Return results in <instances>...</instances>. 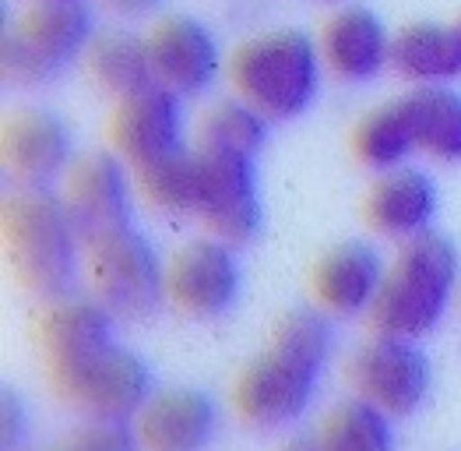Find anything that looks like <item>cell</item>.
Wrapping results in <instances>:
<instances>
[{"mask_svg":"<svg viewBox=\"0 0 461 451\" xmlns=\"http://www.w3.org/2000/svg\"><path fill=\"white\" fill-rule=\"evenodd\" d=\"M335 353V325L321 307L289 310L271 342L240 371L232 410L254 430H282L296 423L317 399L321 377Z\"/></svg>","mask_w":461,"mask_h":451,"instance_id":"cell-1","label":"cell"},{"mask_svg":"<svg viewBox=\"0 0 461 451\" xmlns=\"http://www.w3.org/2000/svg\"><path fill=\"white\" fill-rule=\"evenodd\" d=\"M4 247L22 286L46 303L75 297L85 268V240L64 194L18 188L4 205Z\"/></svg>","mask_w":461,"mask_h":451,"instance_id":"cell-2","label":"cell"},{"mask_svg":"<svg viewBox=\"0 0 461 451\" xmlns=\"http://www.w3.org/2000/svg\"><path fill=\"white\" fill-rule=\"evenodd\" d=\"M458 290V247L444 233L426 229L420 236L405 240L398 258L387 264L381 293L366 314L370 328L398 338L429 336L447 318Z\"/></svg>","mask_w":461,"mask_h":451,"instance_id":"cell-3","label":"cell"},{"mask_svg":"<svg viewBox=\"0 0 461 451\" xmlns=\"http://www.w3.org/2000/svg\"><path fill=\"white\" fill-rule=\"evenodd\" d=\"M321 46L300 29H275L236 46L230 81L268 120H296L321 92Z\"/></svg>","mask_w":461,"mask_h":451,"instance_id":"cell-4","label":"cell"},{"mask_svg":"<svg viewBox=\"0 0 461 451\" xmlns=\"http://www.w3.org/2000/svg\"><path fill=\"white\" fill-rule=\"evenodd\" d=\"M92 42L95 22L85 0H32L4 29V78L14 85H46L81 60Z\"/></svg>","mask_w":461,"mask_h":451,"instance_id":"cell-5","label":"cell"},{"mask_svg":"<svg viewBox=\"0 0 461 451\" xmlns=\"http://www.w3.org/2000/svg\"><path fill=\"white\" fill-rule=\"evenodd\" d=\"M92 297L116 314V321H145L162 307L166 264L138 226H123L85 247Z\"/></svg>","mask_w":461,"mask_h":451,"instance_id":"cell-6","label":"cell"},{"mask_svg":"<svg viewBox=\"0 0 461 451\" xmlns=\"http://www.w3.org/2000/svg\"><path fill=\"white\" fill-rule=\"evenodd\" d=\"M197 152V205L194 219L232 247L250 244L261 226V188H258V155H243L212 145H194Z\"/></svg>","mask_w":461,"mask_h":451,"instance_id":"cell-7","label":"cell"},{"mask_svg":"<svg viewBox=\"0 0 461 451\" xmlns=\"http://www.w3.org/2000/svg\"><path fill=\"white\" fill-rule=\"evenodd\" d=\"M348 377L359 399L374 402L377 410H384L391 419H405L423 410L433 388V364L423 353L420 338H398L381 336L366 345L356 349L352 364H348Z\"/></svg>","mask_w":461,"mask_h":451,"instance_id":"cell-8","label":"cell"},{"mask_svg":"<svg viewBox=\"0 0 461 451\" xmlns=\"http://www.w3.org/2000/svg\"><path fill=\"white\" fill-rule=\"evenodd\" d=\"M39 345L50 384L53 391H60L116 345V314L95 297L50 303L39 325Z\"/></svg>","mask_w":461,"mask_h":451,"instance_id":"cell-9","label":"cell"},{"mask_svg":"<svg viewBox=\"0 0 461 451\" xmlns=\"http://www.w3.org/2000/svg\"><path fill=\"white\" fill-rule=\"evenodd\" d=\"M243 290V268L236 247L219 236H201L180 247L166 264V297L194 321H215L230 314Z\"/></svg>","mask_w":461,"mask_h":451,"instance_id":"cell-10","label":"cell"},{"mask_svg":"<svg viewBox=\"0 0 461 451\" xmlns=\"http://www.w3.org/2000/svg\"><path fill=\"white\" fill-rule=\"evenodd\" d=\"M57 395L85 419L134 423V416L141 413L145 402L155 395L152 367L134 349L116 342L110 353H103L85 374L75 377Z\"/></svg>","mask_w":461,"mask_h":451,"instance_id":"cell-11","label":"cell"},{"mask_svg":"<svg viewBox=\"0 0 461 451\" xmlns=\"http://www.w3.org/2000/svg\"><path fill=\"white\" fill-rule=\"evenodd\" d=\"M184 99L162 85H149L127 99H116L110 120L113 152L138 173L173 152L187 149L184 142Z\"/></svg>","mask_w":461,"mask_h":451,"instance_id":"cell-12","label":"cell"},{"mask_svg":"<svg viewBox=\"0 0 461 451\" xmlns=\"http://www.w3.org/2000/svg\"><path fill=\"white\" fill-rule=\"evenodd\" d=\"M127 162L116 152H92L75 159L64 177V201L75 216L85 247L134 223Z\"/></svg>","mask_w":461,"mask_h":451,"instance_id":"cell-13","label":"cell"},{"mask_svg":"<svg viewBox=\"0 0 461 451\" xmlns=\"http://www.w3.org/2000/svg\"><path fill=\"white\" fill-rule=\"evenodd\" d=\"M145 42L152 57L155 85L176 92L180 99L208 92L222 71V53H219L215 32L191 14L162 18Z\"/></svg>","mask_w":461,"mask_h":451,"instance_id":"cell-14","label":"cell"},{"mask_svg":"<svg viewBox=\"0 0 461 451\" xmlns=\"http://www.w3.org/2000/svg\"><path fill=\"white\" fill-rule=\"evenodd\" d=\"M4 166L18 188H57L75 166L71 127L50 110H22L4 127Z\"/></svg>","mask_w":461,"mask_h":451,"instance_id":"cell-15","label":"cell"},{"mask_svg":"<svg viewBox=\"0 0 461 451\" xmlns=\"http://www.w3.org/2000/svg\"><path fill=\"white\" fill-rule=\"evenodd\" d=\"M222 430L219 402L201 388L155 391L134 416L141 451H208Z\"/></svg>","mask_w":461,"mask_h":451,"instance_id":"cell-16","label":"cell"},{"mask_svg":"<svg viewBox=\"0 0 461 451\" xmlns=\"http://www.w3.org/2000/svg\"><path fill=\"white\" fill-rule=\"evenodd\" d=\"M387 264L381 251L366 240L335 244L321 262L313 264L310 290L313 303L328 310L331 318H359L370 314V307L381 293Z\"/></svg>","mask_w":461,"mask_h":451,"instance_id":"cell-17","label":"cell"},{"mask_svg":"<svg viewBox=\"0 0 461 451\" xmlns=\"http://www.w3.org/2000/svg\"><path fill=\"white\" fill-rule=\"evenodd\" d=\"M317 46L324 71H331L346 85H366L391 64V36L370 7L335 11L324 22Z\"/></svg>","mask_w":461,"mask_h":451,"instance_id":"cell-18","label":"cell"},{"mask_svg":"<svg viewBox=\"0 0 461 451\" xmlns=\"http://www.w3.org/2000/svg\"><path fill=\"white\" fill-rule=\"evenodd\" d=\"M437 201H440L437 188L423 170L398 166L374 180V188L363 201V219L377 236L405 244L426 229H433Z\"/></svg>","mask_w":461,"mask_h":451,"instance_id":"cell-19","label":"cell"},{"mask_svg":"<svg viewBox=\"0 0 461 451\" xmlns=\"http://www.w3.org/2000/svg\"><path fill=\"white\" fill-rule=\"evenodd\" d=\"M391 68L416 85H444L461 75L458 25L412 22L391 36Z\"/></svg>","mask_w":461,"mask_h":451,"instance_id":"cell-20","label":"cell"},{"mask_svg":"<svg viewBox=\"0 0 461 451\" xmlns=\"http://www.w3.org/2000/svg\"><path fill=\"white\" fill-rule=\"evenodd\" d=\"M416 152H420V142H416V124H412L405 96L370 110L352 131L356 162L374 170V173H387V170L405 166Z\"/></svg>","mask_w":461,"mask_h":451,"instance_id":"cell-21","label":"cell"},{"mask_svg":"<svg viewBox=\"0 0 461 451\" xmlns=\"http://www.w3.org/2000/svg\"><path fill=\"white\" fill-rule=\"evenodd\" d=\"M420 152L437 162H461V92L447 85H420L405 96Z\"/></svg>","mask_w":461,"mask_h":451,"instance_id":"cell-22","label":"cell"},{"mask_svg":"<svg viewBox=\"0 0 461 451\" xmlns=\"http://www.w3.org/2000/svg\"><path fill=\"white\" fill-rule=\"evenodd\" d=\"M85 64H88V75L95 78V85L113 99H127L155 85L149 42L138 36H120V32L99 36L88 46Z\"/></svg>","mask_w":461,"mask_h":451,"instance_id":"cell-23","label":"cell"},{"mask_svg":"<svg viewBox=\"0 0 461 451\" xmlns=\"http://www.w3.org/2000/svg\"><path fill=\"white\" fill-rule=\"evenodd\" d=\"M324 451H394V419L366 399H346L317 427Z\"/></svg>","mask_w":461,"mask_h":451,"instance_id":"cell-24","label":"cell"},{"mask_svg":"<svg viewBox=\"0 0 461 451\" xmlns=\"http://www.w3.org/2000/svg\"><path fill=\"white\" fill-rule=\"evenodd\" d=\"M197 145H212V149L243 152V155H261L268 145V116L250 106L247 99H222L219 106L201 116L197 127Z\"/></svg>","mask_w":461,"mask_h":451,"instance_id":"cell-25","label":"cell"},{"mask_svg":"<svg viewBox=\"0 0 461 451\" xmlns=\"http://www.w3.org/2000/svg\"><path fill=\"white\" fill-rule=\"evenodd\" d=\"M138 188L145 201L166 216H194L197 205V152L180 149L152 166L138 170Z\"/></svg>","mask_w":461,"mask_h":451,"instance_id":"cell-26","label":"cell"},{"mask_svg":"<svg viewBox=\"0 0 461 451\" xmlns=\"http://www.w3.org/2000/svg\"><path fill=\"white\" fill-rule=\"evenodd\" d=\"M42 451H141L134 423H113V419H85L68 437Z\"/></svg>","mask_w":461,"mask_h":451,"instance_id":"cell-27","label":"cell"},{"mask_svg":"<svg viewBox=\"0 0 461 451\" xmlns=\"http://www.w3.org/2000/svg\"><path fill=\"white\" fill-rule=\"evenodd\" d=\"M25 434H29V416L25 406L4 391V451H22L25 448Z\"/></svg>","mask_w":461,"mask_h":451,"instance_id":"cell-28","label":"cell"},{"mask_svg":"<svg viewBox=\"0 0 461 451\" xmlns=\"http://www.w3.org/2000/svg\"><path fill=\"white\" fill-rule=\"evenodd\" d=\"M103 4L116 14H123V18H145V14L158 11L162 0H103Z\"/></svg>","mask_w":461,"mask_h":451,"instance_id":"cell-29","label":"cell"},{"mask_svg":"<svg viewBox=\"0 0 461 451\" xmlns=\"http://www.w3.org/2000/svg\"><path fill=\"white\" fill-rule=\"evenodd\" d=\"M282 451H324V448H321V437H317V430H313V434H300V437H293Z\"/></svg>","mask_w":461,"mask_h":451,"instance_id":"cell-30","label":"cell"},{"mask_svg":"<svg viewBox=\"0 0 461 451\" xmlns=\"http://www.w3.org/2000/svg\"><path fill=\"white\" fill-rule=\"evenodd\" d=\"M455 25H458V36H461V18H458V22H455Z\"/></svg>","mask_w":461,"mask_h":451,"instance_id":"cell-31","label":"cell"},{"mask_svg":"<svg viewBox=\"0 0 461 451\" xmlns=\"http://www.w3.org/2000/svg\"><path fill=\"white\" fill-rule=\"evenodd\" d=\"M458 300H461V290H458Z\"/></svg>","mask_w":461,"mask_h":451,"instance_id":"cell-32","label":"cell"}]
</instances>
